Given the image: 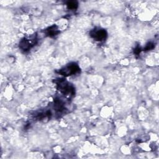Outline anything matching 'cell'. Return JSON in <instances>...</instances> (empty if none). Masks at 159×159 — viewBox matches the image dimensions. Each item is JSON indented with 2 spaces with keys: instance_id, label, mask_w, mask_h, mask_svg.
<instances>
[{
  "instance_id": "obj_1",
  "label": "cell",
  "mask_w": 159,
  "mask_h": 159,
  "mask_svg": "<svg viewBox=\"0 0 159 159\" xmlns=\"http://www.w3.org/2000/svg\"><path fill=\"white\" fill-rule=\"evenodd\" d=\"M57 88L63 95L70 96L75 94V88L64 80H60L57 83Z\"/></svg>"
},
{
  "instance_id": "obj_2",
  "label": "cell",
  "mask_w": 159,
  "mask_h": 159,
  "mask_svg": "<svg viewBox=\"0 0 159 159\" xmlns=\"http://www.w3.org/2000/svg\"><path fill=\"white\" fill-rule=\"evenodd\" d=\"M80 68L75 63H71L59 70V73L64 76H71L78 73Z\"/></svg>"
},
{
  "instance_id": "obj_3",
  "label": "cell",
  "mask_w": 159,
  "mask_h": 159,
  "mask_svg": "<svg viewBox=\"0 0 159 159\" xmlns=\"http://www.w3.org/2000/svg\"><path fill=\"white\" fill-rule=\"evenodd\" d=\"M91 36L96 41H102L106 39L107 37V32L104 29H94L90 32Z\"/></svg>"
},
{
  "instance_id": "obj_4",
  "label": "cell",
  "mask_w": 159,
  "mask_h": 159,
  "mask_svg": "<svg viewBox=\"0 0 159 159\" xmlns=\"http://www.w3.org/2000/svg\"><path fill=\"white\" fill-rule=\"evenodd\" d=\"M35 40L36 39H27V38H24L23 39L21 40V41L19 43V47L22 50L24 51H27L29 50L32 46L34 45L35 43Z\"/></svg>"
},
{
  "instance_id": "obj_5",
  "label": "cell",
  "mask_w": 159,
  "mask_h": 159,
  "mask_svg": "<svg viewBox=\"0 0 159 159\" xmlns=\"http://www.w3.org/2000/svg\"><path fill=\"white\" fill-rule=\"evenodd\" d=\"M59 32H60V31L58 29V27L55 25H53L50 26V27L47 29L45 30V33H46L47 35H48L49 37L56 36L59 34Z\"/></svg>"
},
{
  "instance_id": "obj_6",
  "label": "cell",
  "mask_w": 159,
  "mask_h": 159,
  "mask_svg": "<svg viewBox=\"0 0 159 159\" xmlns=\"http://www.w3.org/2000/svg\"><path fill=\"white\" fill-rule=\"evenodd\" d=\"M66 6L69 9H76L78 7V3L76 1H69Z\"/></svg>"
},
{
  "instance_id": "obj_7",
  "label": "cell",
  "mask_w": 159,
  "mask_h": 159,
  "mask_svg": "<svg viewBox=\"0 0 159 159\" xmlns=\"http://www.w3.org/2000/svg\"><path fill=\"white\" fill-rule=\"evenodd\" d=\"M153 47H154L153 44V43H148V45H147V46L145 47V50H151V49H152Z\"/></svg>"
}]
</instances>
